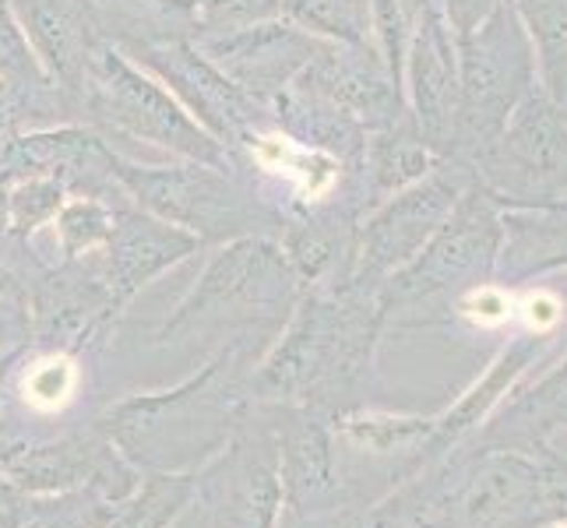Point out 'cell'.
<instances>
[{
    "label": "cell",
    "mask_w": 567,
    "mask_h": 528,
    "mask_svg": "<svg viewBox=\"0 0 567 528\" xmlns=\"http://www.w3.org/2000/svg\"><path fill=\"white\" fill-rule=\"evenodd\" d=\"M121 53H131L148 74L166 82L173 100H177L223 148L226 145L237 148L247 142L254 121H258V116H254L258 113V103L233 85L190 39H163V43H145V46L121 50Z\"/></svg>",
    "instance_id": "cell-7"
},
{
    "label": "cell",
    "mask_w": 567,
    "mask_h": 528,
    "mask_svg": "<svg viewBox=\"0 0 567 528\" xmlns=\"http://www.w3.org/2000/svg\"><path fill=\"white\" fill-rule=\"evenodd\" d=\"M297 271L271 237L229 240L202 271L184 303L177 307L159 339L173 342L194 331H240L279 328L286 310L297 303Z\"/></svg>",
    "instance_id": "cell-3"
},
{
    "label": "cell",
    "mask_w": 567,
    "mask_h": 528,
    "mask_svg": "<svg viewBox=\"0 0 567 528\" xmlns=\"http://www.w3.org/2000/svg\"><path fill=\"white\" fill-rule=\"evenodd\" d=\"M18 447H22V441H8V437H0V476H4L8 462L18 455Z\"/></svg>",
    "instance_id": "cell-27"
},
{
    "label": "cell",
    "mask_w": 567,
    "mask_h": 528,
    "mask_svg": "<svg viewBox=\"0 0 567 528\" xmlns=\"http://www.w3.org/2000/svg\"><path fill=\"white\" fill-rule=\"evenodd\" d=\"M78 113L110 138H134L155 148H166L181 159L223 166L229 152L212 138V134L194 121V116L173 100V92L155 77L131 64V56L110 43H95L85 64V77L78 85Z\"/></svg>",
    "instance_id": "cell-2"
},
{
    "label": "cell",
    "mask_w": 567,
    "mask_h": 528,
    "mask_svg": "<svg viewBox=\"0 0 567 528\" xmlns=\"http://www.w3.org/2000/svg\"><path fill=\"white\" fill-rule=\"evenodd\" d=\"M198 35H226L282 18V0H194Z\"/></svg>",
    "instance_id": "cell-19"
},
{
    "label": "cell",
    "mask_w": 567,
    "mask_h": 528,
    "mask_svg": "<svg viewBox=\"0 0 567 528\" xmlns=\"http://www.w3.org/2000/svg\"><path fill=\"white\" fill-rule=\"evenodd\" d=\"M113 173L142 211L205 240L282 237L286 219L258 194L226 176L223 166L184 159L177 166H138L116 155Z\"/></svg>",
    "instance_id": "cell-4"
},
{
    "label": "cell",
    "mask_w": 567,
    "mask_h": 528,
    "mask_svg": "<svg viewBox=\"0 0 567 528\" xmlns=\"http://www.w3.org/2000/svg\"><path fill=\"white\" fill-rule=\"evenodd\" d=\"M261 405L268 408L271 429H276L286 507L303 511V504L315 500L331 479L328 437L315 416L300 413L289 402H261Z\"/></svg>",
    "instance_id": "cell-13"
},
{
    "label": "cell",
    "mask_w": 567,
    "mask_h": 528,
    "mask_svg": "<svg viewBox=\"0 0 567 528\" xmlns=\"http://www.w3.org/2000/svg\"><path fill=\"white\" fill-rule=\"evenodd\" d=\"M194 46L254 103H271L279 92L297 85L324 50L315 35L282 18L226 35H198Z\"/></svg>",
    "instance_id": "cell-8"
},
{
    "label": "cell",
    "mask_w": 567,
    "mask_h": 528,
    "mask_svg": "<svg viewBox=\"0 0 567 528\" xmlns=\"http://www.w3.org/2000/svg\"><path fill=\"white\" fill-rule=\"evenodd\" d=\"M11 8L53 82H61L68 92H78L89 53L100 43L82 0H11Z\"/></svg>",
    "instance_id": "cell-12"
},
{
    "label": "cell",
    "mask_w": 567,
    "mask_h": 528,
    "mask_svg": "<svg viewBox=\"0 0 567 528\" xmlns=\"http://www.w3.org/2000/svg\"><path fill=\"white\" fill-rule=\"evenodd\" d=\"M11 244H22L11 229V211H8V187L0 184V250H8Z\"/></svg>",
    "instance_id": "cell-24"
},
{
    "label": "cell",
    "mask_w": 567,
    "mask_h": 528,
    "mask_svg": "<svg viewBox=\"0 0 567 528\" xmlns=\"http://www.w3.org/2000/svg\"><path fill=\"white\" fill-rule=\"evenodd\" d=\"M346 314L318 297L300 303L297 318L289 321L286 335L271 345L261 366L250 377L254 402H303L331 377L336 360L346 349Z\"/></svg>",
    "instance_id": "cell-9"
},
{
    "label": "cell",
    "mask_w": 567,
    "mask_h": 528,
    "mask_svg": "<svg viewBox=\"0 0 567 528\" xmlns=\"http://www.w3.org/2000/svg\"><path fill=\"white\" fill-rule=\"evenodd\" d=\"M237 352L240 342L177 387L116 402L100 420V429L145 473H181L190 462H208L247 408L233 381Z\"/></svg>",
    "instance_id": "cell-1"
},
{
    "label": "cell",
    "mask_w": 567,
    "mask_h": 528,
    "mask_svg": "<svg viewBox=\"0 0 567 528\" xmlns=\"http://www.w3.org/2000/svg\"><path fill=\"white\" fill-rule=\"evenodd\" d=\"M116 310L121 307L110 300L100 268H78V258L43 271L32 286H25L29 339L53 352L82 349Z\"/></svg>",
    "instance_id": "cell-10"
},
{
    "label": "cell",
    "mask_w": 567,
    "mask_h": 528,
    "mask_svg": "<svg viewBox=\"0 0 567 528\" xmlns=\"http://www.w3.org/2000/svg\"><path fill=\"white\" fill-rule=\"evenodd\" d=\"M194 507L208 528H279L286 494L268 408L247 405L229 441L194 473Z\"/></svg>",
    "instance_id": "cell-5"
},
{
    "label": "cell",
    "mask_w": 567,
    "mask_h": 528,
    "mask_svg": "<svg viewBox=\"0 0 567 528\" xmlns=\"http://www.w3.org/2000/svg\"><path fill=\"white\" fill-rule=\"evenodd\" d=\"M202 247L194 232L173 226L142 208L116 205L113 229L100 250V279L116 307H124L134 292L148 286L166 268L190 258Z\"/></svg>",
    "instance_id": "cell-11"
},
{
    "label": "cell",
    "mask_w": 567,
    "mask_h": 528,
    "mask_svg": "<svg viewBox=\"0 0 567 528\" xmlns=\"http://www.w3.org/2000/svg\"><path fill=\"white\" fill-rule=\"evenodd\" d=\"M68 201V187L53 176H22L8 187L11 229L18 240H29L39 226L56 219V211Z\"/></svg>",
    "instance_id": "cell-17"
},
{
    "label": "cell",
    "mask_w": 567,
    "mask_h": 528,
    "mask_svg": "<svg viewBox=\"0 0 567 528\" xmlns=\"http://www.w3.org/2000/svg\"><path fill=\"white\" fill-rule=\"evenodd\" d=\"M29 342V314L25 300L0 297V356H11L14 349Z\"/></svg>",
    "instance_id": "cell-21"
},
{
    "label": "cell",
    "mask_w": 567,
    "mask_h": 528,
    "mask_svg": "<svg viewBox=\"0 0 567 528\" xmlns=\"http://www.w3.org/2000/svg\"><path fill=\"white\" fill-rule=\"evenodd\" d=\"M169 528H205V518L198 515V507H194V500H190V507H187V511L177 518V521H173Z\"/></svg>",
    "instance_id": "cell-26"
},
{
    "label": "cell",
    "mask_w": 567,
    "mask_h": 528,
    "mask_svg": "<svg viewBox=\"0 0 567 528\" xmlns=\"http://www.w3.org/2000/svg\"><path fill=\"white\" fill-rule=\"evenodd\" d=\"M437 211H441V190L426 187L416 194H405L402 201H395L384 215H378V219L370 222L363 258L370 265H388L402 258V253L423 237L426 226L437 219Z\"/></svg>",
    "instance_id": "cell-15"
},
{
    "label": "cell",
    "mask_w": 567,
    "mask_h": 528,
    "mask_svg": "<svg viewBox=\"0 0 567 528\" xmlns=\"http://www.w3.org/2000/svg\"><path fill=\"white\" fill-rule=\"evenodd\" d=\"M0 297L8 300H25V282L14 276V268L0 261Z\"/></svg>",
    "instance_id": "cell-23"
},
{
    "label": "cell",
    "mask_w": 567,
    "mask_h": 528,
    "mask_svg": "<svg viewBox=\"0 0 567 528\" xmlns=\"http://www.w3.org/2000/svg\"><path fill=\"white\" fill-rule=\"evenodd\" d=\"M4 476L32 497L92 490L110 504H121L142 483V468H134L121 447L95 426L92 434H71L39 444L22 441Z\"/></svg>",
    "instance_id": "cell-6"
},
{
    "label": "cell",
    "mask_w": 567,
    "mask_h": 528,
    "mask_svg": "<svg viewBox=\"0 0 567 528\" xmlns=\"http://www.w3.org/2000/svg\"><path fill=\"white\" fill-rule=\"evenodd\" d=\"M194 500V473H145L103 528H169Z\"/></svg>",
    "instance_id": "cell-14"
},
{
    "label": "cell",
    "mask_w": 567,
    "mask_h": 528,
    "mask_svg": "<svg viewBox=\"0 0 567 528\" xmlns=\"http://www.w3.org/2000/svg\"><path fill=\"white\" fill-rule=\"evenodd\" d=\"M39 507V497L25 494L8 476H0V528H22L32 511Z\"/></svg>",
    "instance_id": "cell-22"
},
{
    "label": "cell",
    "mask_w": 567,
    "mask_h": 528,
    "mask_svg": "<svg viewBox=\"0 0 567 528\" xmlns=\"http://www.w3.org/2000/svg\"><path fill=\"white\" fill-rule=\"evenodd\" d=\"M0 74L11 77V82H25V85L53 82L43 61L35 56L29 35L22 32V22H18L11 0H0Z\"/></svg>",
    "instance_id": "cell-20"
},
{
    "label": "cell",
    "mask_w": 567,
    "mask_h": 528,
    "mask_svg": "<svg viewBox=\"0 0 567 528\" xmlns=\"http://www.w3.org/2000/svg\"><path fill=\"white\" fill-rule=\"evenodd\" d=\"M116 208L103 198H74L56 211V240H61L64 258H82V253L103 250L113 229Z\"/></svg>",
    "instance_id": "cell-16"
},
{
    "label": "cell",
    "mask_w": 567,
    "mask_h": 528,
    "mask_svg": "<svg viewBox=\"0 0 567 528\" xmlns=\"http://www.w3.org/2000/svg\"><path fill=\"white\" fill-rule=\"evenodd\" d=\"M205 528H208V525H205Z\"/></svg>",
    "instance_id": "cell-28"
},
{
    "label": "cell",
    "mask_w": 567,
    "mask_h": 528,
    "mask_svg": "<svg viewBox=\"0 0 567 528\" xmlns=\"http://www.w3.org/2000/svg\"><path fill=\"white\" fill-rule=\"evenodd\" d=\"M8 366L11 356H0V437H4V423H8Z\"/></svg>",
    "instance_id": "cell-25"
},
{
    "label": "cell",
    "mask_w": 567,
    "mask_h": 528,
    "mask_svg": "<svg viewBox=\"0 0 567 528\" xmlns=\"http://www.w3.org/2000/svg\"><path fill=\"white\" fill-rule=\"evenodd\" d=\"M282 14L303 32H328L346 43L363 35V0H282Z\"/></svg>",
    "instance_id": "cell-18"
}]
</instances>
